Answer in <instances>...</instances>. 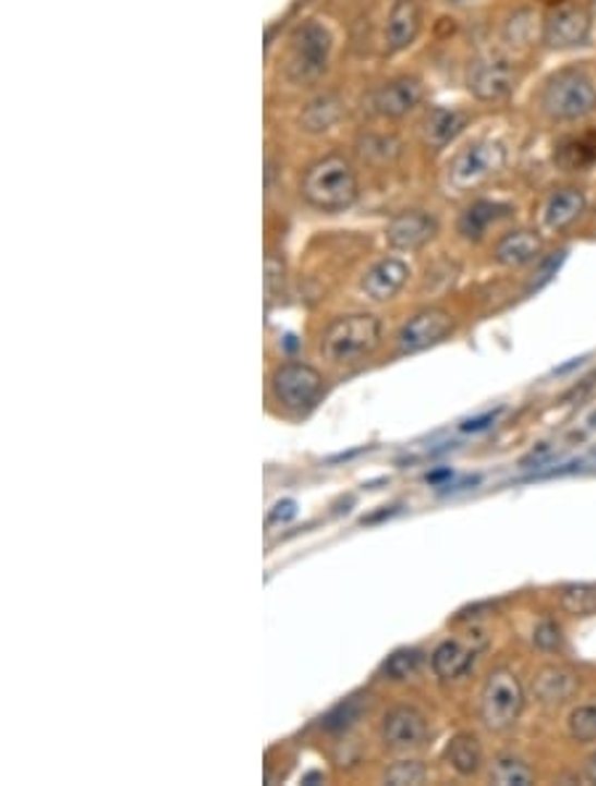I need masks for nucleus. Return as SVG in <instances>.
<instances>
[{"mask_svg":"<svg viewBox=\"0 0 596 786\" xmlns=\"http://www.w3.org/2000/svg\"><path fill=\"white\" fill-rule=\"evenodd\" d=\"M331 53V33L321 22H305L294 29L292 46H289L287 77L292 83H313L327 70Z\"/></svg>","mask_w":596,"mask_h":786,"instance_id":"20e7f679","label":"nucleus"},{"mask_svg":"<svg viewBox=\"0 0 596 786\" xmlns=\"http://www.w3.org/2000/svg\"><path fill=\"white\" fill-rule=\"evenodd\" d=\"M361 713H364V699L353 697V699H348V702H342L340 708L331 710V713L324 717V726H327L329 731H342V728L353 726V723L358 721Z\"/></svg>","mask_w":596,"mask_h":786,"instance_id":"c756f323","label":"nucleus"},{"mask_svg":"<svg viewBox=\"0 0 596 786\" xmlns=\"http://www.w3.org/2000/svg\"><path fill=\"white\" fill-rule=\"evenodd\" d=\"M475 665V649L459 641H442L433 652V673L440 680H459Z\"/></svg>","mask_w":596,"mask_h":786,"instance_id":"a211bd4d","label":"nucleus"},{"mask_svg":"<svg viewBox=\"0 0 596 786\" xmlns=\"http://www.w3.org/2000/svg\"><path fill=\"white\" fill-rule=\"evenodd\" d=\"M453 3H472V0H453Z\"/></svg>","mask_w":596,"mask_h":786,"instance_id":"79ce46f5","label":"nucleus"},{"mask_svg":"<svg viewBox=\"0 0 596 786\" xmlns=\"http://www.w3.org/2000/svg\"><path fill=\"white\" fill-rule=\"evenodd\" d=\"M586 209V196L577 189H559L555 196H551L549 204H546V226L549 228H568L570 222L581 218V213Z\"/></svg>","mask_w":596,"mask_h":786,"instance_id":"5701e85b","label":"nucleus"},{"mask_svg":"<svg viewBox=\"0 0 596 786\" xmlns=\"http://www.w3.org/2000/svg\"><path fill=\"white\" fill-rule=\"evenodd\" d=\"M453 472H448V469H442V472H433L427 474V482H433V485H440L442 480H451Z\"/></svg>","mask_w":596,"mask_h":786,"instance_id":"e433bc0d","label":"nucleus"},{"mask_svg":"<svg viewBox=\"0 0 596 786\" xmlns=\"http://www.w3.org/2000/svg\"><path fill=\"white\" fill-rule=\"evenodd\" d=\"M419 665H422V654L416 652V649H398L396 654H390V657L385 660L382 673L390 680H405L419 673Z\"/></svg>","mask_w":596,"mask_h":786,"instance_id":"bb28decb","label":"nucleus"},{"mask_svg":"<svg viewBox=\"0 0 596 786\" xmlns=\"http://www.w3.org/2000/svg\"><path fill=\"white\" fill-rule=\"evenodd\" d=\"M533 641H536V646L544 649V652H557V649H562V630H559L557 622L544 620L533 630Z\"/></svg>","mask_w":596,"mask_h":786,"instance_id":"7c9ffc66","label":"nucleus"},{"mask_svg":"<svg viewBox=\"0 0 596 786\" xmlns=\"http://www.w3.org/2000/svg\"><path fill=\"white\" fill-rule=\"evenodd\" d=\"M438 233V220L433 215L422 213V209H405V213L396 215L390 222H387V244L392 250H403V252H414L422 250L424 244L435 239Z\"/></svg>","mask_w":596,"mask_h":786,"instance_id":"9b49d317","label":"nucleus"},{"mask_svg":"<svg viewBox=\"0 0 596 786\" xmlns=\"http://www.w3.org/2000/svg\"><path fill=\"white\" fill-rule=\"evenodd\" d=\"M294 513H297V504H294V500H279L276 509L270 511V524L287 522V519H292Z\"/></svg>","mask_w":596,"mask_h":786,"instance_id":"f704fd0d","label":"nucleus"},{"mask_svg":"<svg viewBox=\"0 0 596 786\" xmlns=\"http://www.w3.org/2000/svg\"><path fill=\"white\" fill-rule=\"evenodd\" d=\"M313 782H324L321 773H308V776L303 778V784H313Z\"/></svg>","mask_w":596,"mask_h":786,"instance_id":"58836bf2","label":"nucleus"},{"mask_svg":"<svg viewBox=\"0 0 596 786\" xmlns=\"http://www.w3.org/2000/svg\"><path fill=\"white\" fill-rule=\"evenodd\" d=\"M533 691H536L540 704L557 708V704H564L568 699H573L577 691V676L570 667L549 665L533 680Z\"/></svg>","mask_w":596,"mask_h":786,"instance_id":"dca6fc26","label":"nucleus"},{"mask_svg":"<svg viewBox=\"0 0 596 786\" xmlns=\"http://www.w3.org/2000/svg\"><path fill=\"white\" fill-rule=\"evenodd\" d=\"M466 128V114L459 109H433L424 117V138L433 146H446Z\"/></svg>","mask_w":596,"mask_h":786,"instance_id":"aec40b11","label":"nucleus"},{"mask_svg":"<svg viewBox=\"0 0 596 786\" xmlns=\"http://www.w3.org/2000/svg\"><path fill=\"white\" fill-rule=\"evenodd\" d=\"M588 424H592V426H594V430H596V413H594V416H592V419H588Z\"/></svg>","mask_w":596,"mask_h":786,"instance_id":"a19ab883","label":"nucleus"},{"mask_svg":"<svg viewBox=\"0 0 596 786\" xmlns=\"http://www.w3.org/2000/svg\"><path fill=\"white\" fill-rule=\"evenodd\" d=\"M300 194L311 207L321 209V213H340V209L353 207L358 199V176L345 157L329 154L305 170Z\"/></svg>","mask_w":596,"mask_h":786,"instance_id":"f257e3e1","label":"nucleus"},{"mask_svg":"<svg viewBox=\"0 0 596 786\" xmlns=\"http://www.w3.org/2000/svg\"><path fill=\"white\" fill-rule=\"evenodd\" d=\"M422 104V83L416 77H396L390 83L379 85L368 96V107L374 114L387 117V120H401V117L414 111Z\"/></svg>","mask_w":596,"mask_h":786,"instance_id":"9d476101","label":"nucleus"},{"mask_svg":"<svg viewBox=\"0 0 596 786\" xmlns=\"http://www.w3.org/2000/svg\"><path fill=\"white\" fill-rule=\"evenodd\" d=\"M588 33H592V16L583 9H575V5L557 9L544 22V43L549 48H557V51L583 46L588 40Z\"/></svg>","mask_w":596,"mask_h":786,"instance_id":"f8f14e48","label":"nucleus"},{"mask_svg":"<svg viewBox=\"0 0 596 786\" xmlns=\"http://www.w3.org/2000/svg\"><path fill=\"white\" fill-rule=\"evenodd\" d=\"M499 413H501V411H488V413H483V416H477V419H466L464 424H462V430H464V432H481V430H485V426H488V424H494V421L499 419Z\"/></svg>","mask_w":596,"mask_h":786,"instance_id":"c9c22d12","label":"nucleus"},{"mask_svg":"<svg viewBox=\"0 0 596 786\" xmlns=\"http://www.w3.org/2000/svg\"><path fill=\"white\" fill-rule=\"evenodd\" d=\"M429 728L427 717H424L416 708H401L390 710L382 721V739L390 750L396 752H411L419 750L427 741Z\"/></svg>","mask_w":596,"mask_h":786,"instance_id":"1a4fd4ad","label":"nucleus"},{"mask_svg":"<svg viewBox=\"0 0 596 786\" xmlns=\"http://www.w3.org/2000/svg\"><path fill=\"white\" fill-rule=\"evenodd\" d=\"M555 456V448L551 445H538L533 454H527L525 458L520 461L522 469H531V467H544V463H549V458Z\"/></svg>","mask_w":596,"mask_h":786,"instance_id":"72a5a7b5","label":"nucleus"},{"mask_svg":"<svg viewBox=\"0 0 596 786\" xmlns=\"http://www.w3.org/2000/svg\"><path fill=\"white\" fill-rule=\"evenodd\" d=\"M540 246H544V241H540L538 233L512 231L496 244V259H499L501 265H509V268H520V265L538 259Z\"/></svg>","mask_w":596,"mask_h":786,"instance_id":"6ab92c4d","label":"nucleus"},{"mask_svg":"<svg viewBox=\"0 0 596 786\" xmlns=\"http://www.w3.org/2000/svg\"><path fill=\"white\" fill-rule=\"evenodd\" d=\"M596 159V141L592 135H581V138H568L557 152V162L568 172H581Z\"/></svg>","mask_w":596,"mask_h":786,"instance_id":"b1692460","label":"nucleus"},{"mask_svg":"<svg viewBox=\"0 0 596 786\" xmlns=\"http://www.w3.org/2000/svg\"><path fill=\"white\" fill-rule=\"evenodd\" d=\"M429 771L424 769L422 763H416V760H403V763H396L392 769H387L385 773V782L392 784V786H419L427 782Z\"/></svg>","mask_w":596,"mask_h":786,"instance_id":"c85d7f7f","label":"nucleus"},{"mask_svg":"<svg viewBox=\"0 0 596 786\" xmlns=\"http://www.w3.org/2000/svg\"><path fill=\"white\" fill-rule=\"evenodd\" d=\"M276 283H279V287L284 283V263H281L279 257L270 255L266 259V292H268V297H273Z\"/></svg>","mask_w":596,"mask_h":786,"instance_id":"473e14b6","label":"nucleus"},{"mask_svg":"<svg viewBox=\"0 0 596 786\" xmlns=\"http://www.w3.org/2000/svg\"><path fill=\"white\" fill-rule=\"evenodd\" d=\"M536 778V773L527 763H522L520 758H512V754H503V758L496 760L490 765V782L501 786H525Z\"/></svg>","mask_w":596,"mask_h":786,"instance_id":"a878e982","label":"nucleus"},{"mask_svg":"<svg viewBox=\"0 0 596 786\" xmlns=\"http://www.w3.org/2000/svg\"><path fill=\"white\" fill-rule=\"evenodd\" d=\"M382 342V321L372 313H353L331 321L324 331L321 352L331 363L350 366L372 355Z\"/></svg>","mask_w":596,"mask_h":786,"instance_id":"f03ea898","label":"nucleus"},{"mask_svg":"<svg viewBox=\"0 0 596 786\" xmlns=\"http://www.w3.org/2000/svg\"><path fill=\"white\" fill-rule=\"evenodd\" d=\"M451 331L453 315L442 307H427V311H419L414 318L405 321L401 334H398V348L401 352H422L442 342Z\"/></svg>","mask_w":596,"mask_h":786,"instance_id":"6e6552de","label":"nucleus"},{"mask_svg":"<svg viewBox=\"0 0 596 786\" xmlns=\"http://www.w3.org/2000/svg\"><path fill=\"white\" fill-rule=\"evenodd\" d=\"M509 215H512V207H509V204L488 202V199L472 202L462 213V218H459V233L470 241H481L494 222L509 218Z\"/></svg>","mask_w":596,"mask_h":786,"instance_id":"f3484780","label":"nucleus"},{"mask_svg":"<svg viewBox=\"0 0 596 786\" xmlns=\"http://www.w3.org/2000/svg\"><path fill=\"white\" fill-rule=\"evenodd\" d=\"M586 776H588V782H594V784H596V752L592 754V758H588V763H586Z\"/></svg>","mask_w":596,"mask_h":786,"instance_id":"4c0bfd02","label":"nucleus"},{"mask_svg":"<svg viewBox=\"0 0 596 786\" xmlns=\"http://www.w3.org/2000/svg\"><path fill=\"white\" fill-rule=\"evenodd\" d=\"M405 278H409V265L398 257H387L368 268L361 287L374 302H387L401 292Z\"/></svg>","mask_w":596,"mask_h":786,"instance_id":"2eb2a0df","label":"nucleus"},{"mask_svg":"<svg viewBox=\"0 0 596 786\" xmlns=\"http://www.w3.org/2000/svg\"><path fill=\"white\" fill-rule=\"evenodd\" d=\"M507 165V148L496 141H475L453 157L451 167H448V181L453 189L470 191L499 176Z\"/></svg>","mask_w":596,"mask_h":786,"instance_id":"423d86ee","label":"nucleus"},{"mask_svg":"<svg viewBox=\"0 0 596 786\" xmlns=\"http://www.w3.org/2000/svg\"><path fill=\"white\" fill-rule=\"evenodd\" d=\"M533 35V14L531 11H520L509 19V27H507V37L514 43H525L531 40Z\"/></svg>","mask_w":596,"mask_h":786,"instance_id":"2f4dec72","label":"nucleus"},{"mask_svg":"<svg viewBox=\"0 0 596 786\" xmlns=\"http://www.w3.org/2000/svg\"><path fill=\"white\" fill-rule=\"evenodd\" d=\"M544 3H549V5H559V3H562V0H544Z\"/></svg>","mask_w":596,"mask_h":786,"instance_id":"ea45409f","label":"nucleus"},{"mask_svg":"<svg viewBox=\"0 0 596 786\" xmlns=\"http://www.w3.org/2000/svg\"><path fill=\"white\" fill-rule=\"evenodd\" d=\"M568 731L581 745L596 741V704H583V708L573 710L568 721Z\"/></svg>","mask_w":596,"mask_h":786,"instance_id":"cd10ccee","label":"nucleus"},{"mask_svg":"<svg viewBox=\"0 0 596 786\" xmlns=\"http://www.w3.org/2000/svg\"><path fill=\"white\" fill-rule=\"evenodd\" d=\"M466 85L481 101H501L518 88V72L509 61H477L470 70Z\"/></svg>","mask_w":596,"mask_h":786,"instance_id":"ddd939ff","label":"nucleus"},{"mask_svg":"<svg viewBox=\"0 0 596 786\" xmlns=\"http://www.w3.org/2000/svg\"><path fill=\"white\" fill-rule=\"evenodd\" d=\"M270 389L276 400L292 411H303L318 400L324 389V376L308 363H284L270 376Z\"/></svg>","mask_w":596,"mask_h":786,"instance_id":"0eeeda50","label":"nucleus"},{"mask_svg":"<svg viewBox=\"0 0 596 786\" xmlns=\"http://www.w3.org/2000/svg\"><path fill=\"white\" fill-rule=\"evenodd\" d=\"M446 760L462 776H475L483 769V745L477 736L457 734L446 747Z\"/></svg>","mask_w":596,"mask_h":786,"instance_id":"4be33fe9","label":"nucleus"},{"mask_svg":"<svg viewBox=\"0 0 596 786\" xmlns=\"http://www.w3.org/2000/svg\"><path fill=\"white\" fill-rule=\"evenodd\" d=\"M342 101L335 93H324V96L313 98L308 107L300 114V125L305 133H327L342 120Z\"/></svg>","mask_w":596,"mask_h":786,"instance_id":"412c9836","label":"nucleus"},{"mask_svg":"<svg viewBox=\"0 0 596 786\" xmlns=\"http://www.w3.org/2000/svg\"><path fill=\"white\" fill-rule=\"evenodd\" d=\"M559 604L575 617L596 615V583H573L559 591Z\"/></svg>","mask_w":596,"mask_h":786,"instance_id":"393cba45","label":"nucleus"},{"mask_svg":"<svg viewBox=\"0 0 596 786\" xmlns=\"http://www.w3.org/2000/svg\"><path fill=\"white\" fill-rule=\"evenodd\" d=\"M422 29V9L416 0H396L390 9V16H387V48L392 53L405 51L411 43L416 40Z\"/></svg>","mask_w":596,"mask_h":786,"instance_id":"4468645a","label":"nucleus"},{"mask_svg":"<svg viewBox=\"0 0 596 786\" xmlns=\"http://www.w3.org/2000/svg\"><path fill=\"white\" fill-rule=\"evenodd\" d=\"M540 109L559 122H575L594 114L596 88L581 70H564L549 77L540 93Z\"/></svg>","mask_w":596,"mask_h":786,"instance_id":"7ed1b4c3","label":"nucleus"},{"mask_svg":"<svg viewBox=\"0 0 596 786\" xmlns=\"http://www.w3.org/2000/svg\"><path fill=\"white\" fill-rule=\"evenodd\" d=\"M525 708V691L520 678L507 667L494 670L485 680L481 694V717L490 731H507L518 723Z\"/></svg>","mask_w":596,"mask_h":786,"instance_id":"39448f33","label":"nucleus"}]
</instances>
